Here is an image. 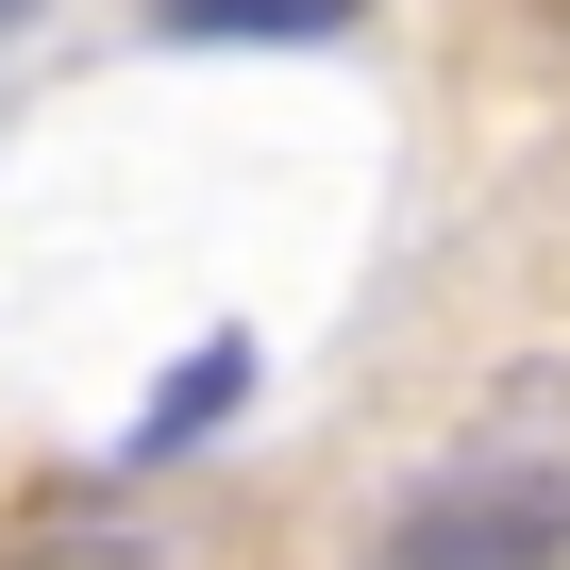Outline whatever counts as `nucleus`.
Returning a JSON list of instances; mask_svg holds the SVG:
<instances>
[{
    "instance_id": "f257e3e1",
    "label": "nucleus",
    "mask_w": 570,
    "mask_h": 570,
    "mask_svg": "<svg viewBox=\"0 0 570 570\" xmlns=\"http://www.w3.org/2000/svg\"><path fill=\"white\" fill-rule=\"evenodd\" d=\"M386 570H570V386L503 370L453 470L386 520Z\"/></svg>"
},
{
    "instance_id": "f03ea898",
    "label": "nucleus",
    "mask_w": 570,
    "mask_h": 570,
    "mask_svg": "<svg viewBox=\"0 0 570 570\" xmlns=\"http://www.w3.org/2000/svg\"><path fill=\"white\" fill-rule=\"evenodd\" d=\"M370 0H151V35L185 51H303V35H353Z\"/></svg>"
},
{
    "instance_id": "7ed1b4c3",
    "label": "nucleus",
    "mask_w": 570,
    "mask_h": 570,
    "mask_svg": "<svg viewBox=\"0 0 570 570\" xmlns=\"http://www.w3.org/2000/svg\"><path fill=\"white\" fill-rule=\"evenodd\" d=\"M235 403H252V336H202V353H185V370L135 403V453H202Z\"/></svg>"
},
{
    "instance_id": "20e7f679",
    "label": "nucleus",
    "mask_w": 570,
    "mask_h": 570,
    "mask_svg": "<svg viewBox=\"0 0 570 570\" xmlns=\"http://www.w3.org/2000/svg\"><path fill=\"white\" fill-rule=\"evenodd\" d=\"M0 570H168L135 520H85V537H35V553H0Z\"/></svg>"
},
{
    "instance_id": "39448f33",
    "label": "nucleus",
    "mask_w": 570,
    "mask_h": 570,
    "mask_svg": "<svg viewBox=\"0 0 570 570\" xmlns=\"http://www.w3.org/2000/svg\"><path fill=\"white\" fill-rule=\"evenodd\" d=\"M0 18H18V0H0Z\"/></svg>"
}]
</instances>
